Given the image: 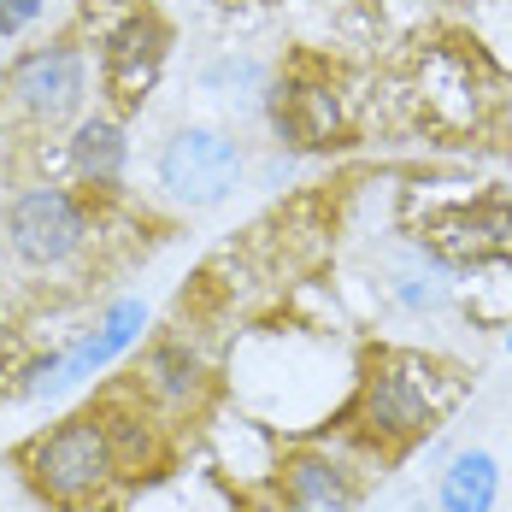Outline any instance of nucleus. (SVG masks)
Here are the masks:
<instances>
[{
  "label": "nucleus",
  "instance_id": "1",
  "mask_svg": "<svg viewBox=\"0 0 512 512\" xmlns=\"http://www.w3.org/2000/svg\"><path fill=\"white\" fill-rule=\"evenodd\" d=\"M454 401H460V371H448L430 354H412V348H377L354 371L342 430L365 442L371 454L401 460L454 412Z\"/></svg>",
  "mask_w": 512,
  "mask_h": 512
},
{
  "label": "nucleus",
  "instance_id": "2",
  "mask_svg": "<svg viewBox=\"0 0 512 512\" xmlns=\"http://www.w3.org/2000/svg\"><path fill=\"white\" fill-rule=\"evenodd\" d=\"M18 471L53 512H95L124 495V477H118V460H112V436H106V418L95 407L36 430L18 448Z\"/></svg>",
  "mask_w": 512,
  "mask_h": 512
},
{
  "label": "nucleus",
  "instance_id": "3",
  "mask_svg": "<svg viewBox=\"0 0 512 512\" xmlns=\"http://www.w3.org/2000/svg\"><path fill=\"white\" fill-rule=\"evenodd\" d=\"M0 242L6 254L30 271H65L71 259L89 254L95 242V212L65 183H30L0 212Z\"/></svg>",
  "mask_w": 512,
  "mask_h": 512
},
{
  "label": "nucleus",
  "instance_id": "4",
  "mask_svg": "<svg viewBox=\"0 0 512 512\" xmlns=\"http://www.w3.org/2000/svg\"><path fill=\"white\" fill-rule=\"evenodd\" d=\"M383 454H371L348 430H336L330 442H289L271 471V495L289 512H359L371 471Z\"/></svg>",
  "mask_w": 512,
  "mask_h": 512
},
{
  "label": "nucleus",
  "instance_id": "5",
  "mask_svg": "<svg viewBox=\"0 0 512 512\" xmlns=\"http://www.w3.org/2000/svg\"><path fill=\"white\" fill-rule=\"evenodd\" d=\"M248 177V154L230 130L212 124H177L154 154V183L159 195L183 212H212L224 206Z\"/></svg>",
  "mask_w": 512,
  "mask_h": 512
},
{
  "label": "nucleus",
  "instance_id": "6",
  "mask_svg": "<svg viewBox=\"0 0 512 512\" xmlns=\"http://www.w3.org/2000/svg\"><path fill=\"white\" fill-rule=\"evenodd\" d=\"M148 324H154L148 301H130V295H124V301L101 307V318H95L71 348H59V354H48V359H30V365L18 371V395H24V401H53V395H71V389L95 383L106 365H118L124 354L142 348Z\"/></svg>",
  "mask_w": 512,
  "mask_h": 512
},
{
  "label": "nucleus",
  "instance_id": "7",
  "mask_svg": "<svg viewBox=\"0 0 512 512\" xmlns=\"http://www.w3.org/2000/svg\"><path fill=\"white\" fill-rule=\"evenodd\" d=\"M0 95L6 106L36 124V130H59V124H77L83 106H89V53L77 42H42V48L18 53L0 77Z\"/></svg>",
  "mask_w": 512,
  "mask_h": 512
},
{
  "label": "nucleus",
  "instance_id": "8",
  "mask_svg": "<svg viewBox=\"0 0 512 512\" xmlns=\"http://www.w3.org/2000/svg\"><path fill=\"white\" fill-rule=\"evenodd\" d=\"M124 383H130L165 424H177V430H183V424H201L206 412H212V401H218V365H212V354H206L183 324L165 330V336H154L148 354L136 359V371H130Z\"/></svg>",
  "mask_w": 512,
  "mask_h": 512
},
{
  "label": "nucleus",
  "instance_id": "9",
  "mask_svg": "<svg viewBox=\"0 0 512 512\" xmlns=\"http://www.w3.org/2000/svg\"><path fill=\"white\" fill-rule=\"evenodd\" d=\"M165 59H171V30H165L159 12L130 6L118 24H106L101 30V83H106V95L118 101V112H136L154 95Z\"/></svg>",
  "mask_w": 512,
  "mask_h": 512
},
{
  "label": "nucleus",
  "instance_id": "10",
  "mask_svg": "<svg viewBox=\"0 0 512 512\" xmlns=\"http://www.w3.org/2000/svg\"><path fill=\"white\" fill-rule=\"evenodd\" d=\"M95 412L106 418V436H112V460H118V477H124V489H142V483H154L171 471L177 460V424H165L130 383H118V389H106Z\"/></svg>",
  "mask_w": 512,
  "mask_h": 512
},
{
  "label": "nucleus",
  "instance_id": "11",
  "mask_svg": "<svg viewBox=\"0 0 512 512\" xmlns=\"http://www.w3.org/2000/svg\"><path fill=\"white\" fill-rule=\"evenodd\" d=\"M65 165L83 189L95 195H112L130 171V130L118 112H83L71 124V142H65Z\"/></svg>",
  "mask_w": 512,
  "mask_h": 512
},
{
  "label": "nucleus",
  "instance_id": "12",
  "mask_svg": "<svg viewBox=\"0 0 512 512\" xmlns=\"http://www.w3.org/2000/svg\"><path fill=\"white\" fill-rule=\"evenodd\" d=\"M271 124L289 148H330L342 136V101L330 83H277L271 89Z\"/></svg>",
  "mask_w": 512,
  "mask_h": 512
},
{
  "label": "nucleus",
  "instance_id": "13",
  "mask_svg": "<svg viewBox=\"0 0 512 512\" xmlns=\"http://www.w3.org/2000/svg\"><path fill=\"white\" fill-rule=\"evenodd\" d=\"M418 95L424 106L442 118V124H477V112H483V83H477V59L471 53H454V48H436L424 53V77H418Z\"/></svg>",
  "mask_w": 512,
  "mask_h": 512
},
{
  "label": "nucleus",
  "instance_id": "14",
  "mask_svg": "<svg viewBox=\"0 0 512 512\" xmlns=\"http://www.w3.org/2000/svg\"><path fill=\"white\" fill-rule=\"evenodd\" d=\"M501 507V460L489 448H460L436 471V512H495Z\"/></svg>",
  "mask_w": 512,
  "mask_h": 512
},
{
  "label": "nucleus",
  "instance_id": "15",
  "mask_svg": "<svg viewBox=\"0 0 512 512\" xmlns=\"http://www.w3.org/2000/svg\"><path fill=\"white\" fill-rule=\"evenodd\" d=\"M389 301L401 312H442L454 301V289L442 277H424V271H395L389 277Z\"/></svg>",
  "mask_w": 512,
  "mask_h": 512
},
{
  "label": "nucleus",
  "instance_id": "16",
  "mask_svg": "<svg viewBox=\"0 0 512 512\" xmlns=\"http://www.w3.org/2000/svg\"><path fill=\"white\" fill-rule=\"evenodd\" d=\"M201 83L212 89V95L236 101V89H254V83H259V65H254V59H236V53H230V59L206 65V77H201Z\"/></svg>",
  "mask_w": 512,
  "mask_h": 512
},
{
  "label": "nucleus",
  "instance_id": "17",
  "mask_svg": "<svg viewBox=\"0 0 512 512\" xmlns=\"http://www.w3.org/2000/svg\"><path fill=\"white\" fill-rule=\"evenodd\" d=\"M48 12V0H0V42H12V36H24L36 18Z\"/></svg>",
  "mask_w": 512,
  "mask_h": 512
},
{
  "label": "nucleus",
  "instance_id": "18",
  "mask_svg": "<svg viewBox=\"0 0 512 512\" xmlns=\"http://www.w3.org/2000/svg\"><path fill=\"white\" fill-rule=\"evenodd\" d=\"M483 36H489V48L512 65V0H495V6H489V30H483Z\"/></svg>",
  "mask_w": 512,
  "mask_h": 512
},
{
  "label": "nucleus",
  "instance_id": "19",
  "mask_svg": "<svg viewBox=\"0 0 512 512\" xmlns=\"http://www.w3.org/2000/svg\"><path fill=\"white\" fill-rule=\"evenodd\" d=\"M507 354H512V318H507Z\"/></svg>",
  "mask_w": 512,
  "mask_h": 512
}]
</instances>
